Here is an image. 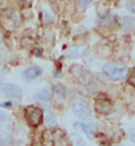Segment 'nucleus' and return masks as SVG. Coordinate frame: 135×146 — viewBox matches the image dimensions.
Segmentation results:
<instances>
[{
	"label": "nucleus",
	"instance_id": "obj_17",
	"mask_svg": "<svg viewBox=\"0 0 135 146\" xmlns=\"http://www.w3.org/2000/svg\"><path fill=\"white\" fill-rule=\"evenodd\" d=\"M97 137H98V142H99V145H101V146H110L109 143H106V139H105L106 137H105V135L98 134Z\"/></svg>",
	"mask_w": 135,
	"mask_h": 146
},
{
	"label": "nucleus",
	"instance_id": "obj_4",
	"mask_svg": "<svg viewBox=\"0 0 135 146\" xmlns=\"http://www.w3.org/2000/svg\"><path fill=\"white\" fill-rule=\"evenodd\" d=\"M73 111L74 114L77 115L78 118H81L82 121L84 119H89L90 114H92V109H90L89 104L85 100H82V98H76L73 101Z\"/></svg>",
	"mask_w": 135,
	"mask_h": 146
},
{
	"label": "nucleus",
	"instance_id": "obj_8",
	"mask_svg": "<svg viewBox=\"0 0 135 146\" xmlns=\"http://www.w3.org/2000/svg\"><path fill=\"white\" fill-rule=\"evenodd\" d=\"M74 127L81 129L82 131H85L86 135H88L90 139H93V135H94V131H95V127H94L93 123L84 122V121H81V122H74Z\"/></svg>",
	"mask_w": 135,
	"mask_h": 146
},
{
	"label": "nucleus",
	"instance_id": "obj_5",
	"mask_svg": "<svg viewBox=\"0 0 135 146\" xmlns=\"http://www.w3.org/2000/svg\"><path fill=\"white\" fill-rule=\"evenodd\" d=\"M103 72L109 78H111L114 81L122 80L124 77V74H126V69L124 68L118 66V65H113V64H106L103 66Z\"/></svg>",
	"mask_w": 135,
	"mask_h": 146
},
{
	"label": "nucleus",
	"instance_id": "obj_22",
	"mask_svg": "<svg viewBox=\"0 0 135 146\" xmlns=\"http://www.w3.org/2000/svg\"><path fill=\"white\" fill-rule=\"evenodd\" d=\"M4 117H5V114H4L3 111L0 110V119H3V118H4Z\"/></svg>",
	"mask_w": 135,
	"mask_h": 146
},
{
	"label": "nucleus",
	"instance_id": "obj_10",
	"mask_svg": "<svg viewBox=\"0 0 135 146\" xmlns=\"http://www.w3.org/2000/svg\"><path fill=\"white\" fill-rule=\"evenodd\" d=\"M121 25L124 31H132V29H135V19L131 16H124L121 20Z\"/></svg>",
	"mask_w": 135,
	"mask_h": 146
},
{
	"label": "nucleus",
	"instance_id": "obj_1",
	"mask_svg": "<svg viewBox=\"0 0 135 146\" xmlns=\"http://www.w3.org/2000/svg\"><path fill=\"white\" fill-rule=\"evenodd\" d=\"M69 72L73 74V77L80 82L81 85H90L93 81V76L89 70L84 68L80 64H73L69 68Z\"/></svg>",
	"mask_w": 135,
	"mask_h": 146
},
{
	"label": "nucleus",
	"instance_id": "obj_20",
	"mask_svg": "<svg viewBox=\"0 0 135 146\" xmlns=\"http://www.w3.org/2000/svg\"><path fill=\"white\" fill-rule=\"evenodd\" d=\"M12 102L11 101H8V102H3V104H1V106H3V108H12Z\"/></svg>",
	"mask_w": 135,
	"mask_h": 146
},
{
	"label": "nucleus",
	"instance_id": "obj_7",
	"mask_svg": "<svg viewBox=\"0 0 135 146\" xmlns=\"http://www.w3.org/2000/svg\"><path fill=\"white\" fill-rule=\"evenodd\" d=\"M0 92L3 94H5L7 97H12V98H21V96H23V90L15 84L3 85V88L0 89Z\"/></svg>",
	"mask_w": 135,
	"mask_h": 146
},
{
	"label": "nucleus",
	"instance_id": "obj_6",
	"mask_svg": "<svg viewBox=\"0 0 135 146\" xmlns=\"http://www.w3.org/2000/svg\"><path fill=\"white\" fill-rule=\"evenodd\" d=\"M41 73H43V69H41L39 65H31L23 70L21 77H23L24 81H33V80H36Z\"/></svg>",
	"mask_w": 135,
	"mask_h": 146
},
{
	"label": "nucleus",
	"instance_id": "obj_16",
	"mask_svg": "<svg viewBox=\"0 0 135 146\" xmlns=\"http://www.w3.org/2000/svg\"><path fill=\"white\" fill-rule=\"evenodd\" d=\"M126 8H127L128 12L135 13V0H132V1H127V3H126Z\"/></svg>",
	"mask_w": 135,
	"mask_h": 146
},
{
	"label": "nucleus",
	"instance_id": "obj_9",
	"mask_svg": "<svg viewBox=\"0 0 135 146\" xmlns=\"http://www.w3.org/2000/svg\"><path fill=\"white\" fill-rule=\"evenodd\" d=\"M35 98L36 100L43 101V102H49V101L52 100V92H50L49 89L43 88L35 93Z\"/></svg>",
	"mask_w": 135,
	"mask_h": 146
},
{
	"label": "nucleus",
	"instance_id": "obj_3",
	"mask_svg": "<svg viewBox=\"0 0 135 146\" xmlns=\"http://www.w3.org/2000/svg\"><path fill=\"white\" fill-rule=\"evenodd\" d=\"M94 108L102 115H107L113 111V102L106 94H99L94 100Z\"/></svg>",
	"mask_w": 135,
	"mask_h": 146
},
{
	"label": "nucleus",
	"instance_id": "obj_2",
	"mask_svg": "<svg viewBox=\"0 0 135 146\" xmlns=\"http://www.w3.org/2000/svg\"><path fill=\"white\" fill-rule=\"evenodd\" d=\"M43 110L37 106H27L25 108V118H27L28 123L31 125L32 127H37L40 126V123L43 122Z\"/></svg>",
	"mask_w": 135,
	"mask_h": 146
},
{
	"label": "nucleus",
	"instance_id": "obj_13",
	"mask_svg": "<svg viewBox=\"0 0 135 146\" xmlns=\"http://www.w3.org/2000/svg\"><path fill=\"white\" fill-rule=\"evenodd\" d=\"M72 142L74 143V146H85V142L84 139L77 134H72Z\"/></svg>",
	"mask_w": 135,
	"mask_h": 146
},
{
	"label": "nucleus",
	"instance_id": "obj_12",
	"mask_svg": "<svg viewBox=\"0 0 135 146\" xmlns=\"http://www.w3.org/2000/svg\"><path fill=\"white\" fill-rule=\"evenodd\" d=\"M45 123L48 127H56L57 126V119L54 118V115L52 114V113H46L45 114Z\"/></svg>",
	"mask_w": 135,
	"mask_h": 146
},
{
	"label": "nucleus",
	"instance_id": "obj_23",
	"mask_svg": "<svg viewBox=\"0 0 135 146\" xmlns=\"http://www.w3.org/2000/svg\"><path fill=\"white\" fill-rule=\"evenodd\" d=\"M0 60H1V57H0Z\"/></svg>",
	"mask_w": 135,
	"mask_h": 146
},
{
	"label": "nucleus",
	"instance_id": "obj_21",
	"mask_svg": "<svg viewBox=\"0 0 135 146\" xmlns=\"http://www.w3.org/2000/svg\"><path fill=\"white\" fill-rule=\"evenodd\" d=\"M4 70H0V85L3 84V81H4V77H5V74H4Z\"/></svg>",
	"mask_w": 135,
	"mask_h": 146
},
{
	"label": "nucleus",
	"instance_id": "obj_11",
	"mask_svg": "<svg viewBox=\"0 0 135 146\" xmlns=\"http://www.w3.org/2000/svg\"><path fill=\"white\" fill-rule=\"evenodd\" d=\"M56 135H54L53 131L46 130L43 134V145L44 146H54L56 145Z\"/></svg>",
	"mask_w": 135,
	"mask_h": 146
},
{
	"label": "nucleus",
	"instance_id": "obj_18",
	"mask_svg": "<svg viewBox=\"0 0 135 146\" xmlns=\"http://www.w3.org/2000/svg\"><path fill=\"white\" fill-rule=\"evenodd\" d=\"M89 4H90L89 0H88V1H80V7H81V8H86Z\"/></svg>",
	"mask_w": 135,
	"mask_h": 146
},
{
	"label": "nucleus",
	"instance_id": "obj_15",
	"mask_svg": "<svg viewBox=\"0 0 135 146\" xmlns=\"http://www.w3.org/2000/svg\"><path fill=\"white\" fill-rule=\"evenodd\" d=\"M127 81H128V84L131 85V86H134V88H135V69H131V70H130Z\"/></svg>",
	"mask_w": 135,
	"mask_h": 146
},
{
	"label": "nucleus",
	"instance_id": "obj_19",
	"mask_svg": "<svg viewBox=\"0 0 135 146\" xmlns=\"http://www.w3.org/2000/svg\"><path fill=\"white\" fill-rule=\"evenodd\" d=\"M130 139L135 143V129H132V130L130 131Z\"/></svg>",
	"mask_w": 135,
	"mask_h": 146
},
{
	"label": "nucleus",
	"instance_id": "obj_14",
	"mask_svg": "<svg viewBox=\"0 0 135 146\" xmlns=\"http://www.w3.org/2000/svg\"><path fill=\"white\" fill-rule=\"evenodd\" d=\"M54 94L57 97H64L65 96V89H64V86H61V85H56L54 86Z\"/></svg>",
	"mask_w": 135,
	"mask_h": 146
}]
</instances>
